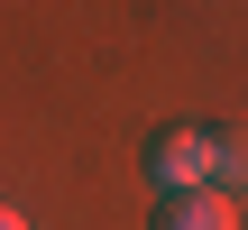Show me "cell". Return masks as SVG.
Returning <instances> with one entry per match:
<instances>
[{"mask_svg": "<svg viewBox=\"0 0 248 230\" xmlns=\"http://www.w3.org/2000/svg\"><path fill=\"white\" fill-rule=\"evenodd\" d=\"M147 166H156L166 194L212 184V129H156V138H147Z\"/></svg>", "mask_w": 248, "mask_h": 230, "instance_id": "cell-1", "label": "cell"}, {"mask_svg": "<svg viewBox=\"0 0 248 230\" xmlns=\"http://www.w3.org/2000/svg\"><path fill=\"white\" fill-rule=\"evenodd\" d=\"M156 230H239V203L221 184H193V194H156Z\"/></svg>", "mask_w": 248, "mask_h": 230, "instance_id": "cell-2", "label": "cell"}, {"mask_svg": "<svg viewBox=\"0 0 248 230\" xmlns=\"http://www.w3.org/2000/svg\"><path fill=\"white\" fill-rule=\"evenodd\" d=\"M212 184H221L230 203H248V111H230V120L212 129Z\"/></svg>", "mask_w": 248, "mask_h": 230, "instance_id": "cell-3", "label": "cell"}, {"mask_svg": "<svg viewBox=\"0 0 248 230\" xmlns=\"http://www.w3.org/2000/svg\"><path fill=\"white\" fill-rule=\"evenodd\" d=\"M0 230H28V221H18V212H9V203H0Z\"/></svg>", "mask_w": 248, "mask_h": 230, "instance_id": "cell-4", "label": "cell"}]
</instances>
